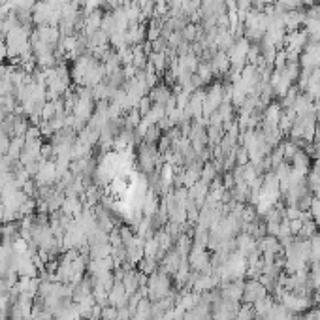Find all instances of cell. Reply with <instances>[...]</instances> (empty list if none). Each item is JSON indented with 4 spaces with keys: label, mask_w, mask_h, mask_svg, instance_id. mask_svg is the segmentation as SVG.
<instances>
[{
    "label": "cell",
    "mask_w": 320,
    "mask_h": 320,
    "mask_svg": "<svg viewBox=\"0 0 320 320\" xmlns=\"http://www.w3.org/2000/svg\"><path fill=\"white\" fill-rule=\"evenodd\" d=\"M145 292H147V297H149L151 302H158V300L169 296V294L174 292V288H172V281H169V275L164 273L162 269H157L155 273L147 277Z\"/></svg>",
    "instance_id": "cell-1"
},
{
    "label": "cell",
    "mask_w": 320,
    "mask_h": 320,
    "mask_svg": "<svg viewBox=\"0 0 320 320\" xmlns=\"http://www.w3.org/2000/svg\"><path fill=\"white\" fill-rule=\"evenodd\" d=\"M268 294H269L268 288H266L260 281L249 279L243 286V297H241V300H243L245 303L252 305V303H256L258 300H262L264 296H268Z\"/></svg>",
    "instance_id": "cell-2"
},
{
    "label": "cell",
    "mask_w": 320,
    "mask_h": 320,
    "mask_svg": "<svg viewBox=\"0 0 320 320\" xmlns=\"http://www.w3.org/2000/svg\"><path fill=\"white\" fill-rule=\"evenodd\" d=\"M243 286L245 283L241 279H233V281H226V283H221V297L222 300H228V302H239L243 297Z\"/></svg>",
    "instance_id": "cell-3"
},
{
    "label": "cell",
    "mask_w": 320,
    "mask_h": 320,
    "mask_svg": "<svg viewBox=\"0 0 320 320\" xmlns=\"http://www.w3.org/2000/svg\"><path fill=\"white\" fill-rule=\"evenodd\" d=\"M256 247L262 254H273V256H281L283 254V245H281L279 238L275 236H262L260 239H256Z\"/></svg>",
    "instance_id": "cell-4"
},
{
    "label": "cell",
    "mask_w": 320,
    "mask_h": 320,
    "mask_svg": "<svg viewBox=\"0 0 320 320\" xmlns=\"http://www.w3.org/2000/svg\"><path fill=\"white\" fill-rule=\"evenodd\" d=\"M305 19H307L305 10H292V12L285 13V15H283V21H285L286 32H294V30H297L302 25H305Z\"/></svg>",
    "instance_id": "cell-5"
},
{
    "label": "cell",
    "mask_w": 320,
    "mask_h": 320,
    "mask_svg": "<svg viewBox=\"0 0 320 320\" xmlns=\"http://www.w3.org/2000/svg\"><path fill=\"white\" fill-rule=\"evenodd\" d=\"M108 303L113 305V307H122V305L128 303V294L121 281H115V285L111 286V290L108 292Z\"/></svg>",
    "instance_id": "cell-6"
},
{
    "label": "cell",
    "mask_w": 320,
    "mask_h": 320,
    "mask_svg": "<svg viewBox=\"0 0 320 320\" xmlns=\"http://www.w3.org/2000/svg\"><path fill=\"white\" fill-rule=\"evenodd\" d=\"M209 64H211V68H213V74H215V76H224V74H228L230 66H232L226 51H217L215 55L211 57Z\"/></svg>",
    "instance_id": "cell-7"
},
{
    "label": "cell",
    "mask_w": 320,
    "mask_h": 320,
    "mask_svg": "<svg viewBox=\"0 0 320 320\" xmlns=\"http://www.w3.org/2000/svg\"><path fill=\"white\" fill-rule=\"evenodd\" d=\"M147 96L151 98L153 104L166 105V104H168V100L174 96V93H172V89L166 87V85H155V87L149 91V94H147Z\"/></svg>",
    "instance_id": "cell-8"
},
{
    "label": "cell",
    "mask_w": 320,
    "mask_h": 320,
    "mask_svg": "<svg viewBox=\"0 0 320 320\" xmlns=\"http://www.w3.org/2000/svg\"><path fill=\"white\" fill-rule=\"evenodd\" d=\"M275 297H271L268 294V296H264L262 300H258L256 303H252V309H254V314L256 318H262V316H268L269 313H271V309L275 307Z\"/></svg>",
    "instance_id": "cell-9"
},
{
    "label": "cell",
    "mask_w": 320,
    "mask_h": 320,
    "mask_svg": "<svg viewBox=\"0 0 320 320\" xmlns=\"http://www.w3.org/2000/svg\"><path fill=\"white\" fill-rule=\"evenodd\" d=\"M316 233H318V226H316V222L313 221V217H307V219H303L302 230H300V233H297L296 238L311 239V238H314Z\"/></svg>",
    "instance_id": "cell-10"
},
{
    "label": "cell",
    "mask_w": 320,
    "mask_h": 320,
    "mask_svg": "<svg viewBox=\"0 0 320 320\" xmlns=\"http://www.w3.org/2000/svg\"><path fill=\"white\" fill-rule=\"evenodd\" d=\"M138 264H140V269H138V271H140V273H143V275H147V277H149V275H153L158 269L157 268V260H155V258H149V256H143V258H141Z\"/></svg>",
    "instance_id": "cell-11"
},
{
    "label": "cell",
    "mask_w": 320,
    "mask_h": 320,
    "mask_svg": "<svg viewBox=\"0 0 320 320\" xmlns=\"http://www.w3.org/2000/svg\"><path fill=\"white\" fill-rule=\"evenodd\" d=\"M254 318H256V314H254L252 305L245 303V305H239V311H238V314H236V318L233 320H254Z\"/></svg>",
    "instance_id": "cell-12"
},
{
    "label": "cell",
    "mask_w": 320,
    "mask_h": 320,
    "mask_svg": "<svg viewBox=\"0 0 320 320\" xmlns=\"http://www.w3.org/2000/svg\"><path fill=\"white\" fill-rule=\"evenodd\" d=\"M100 320H117V307H113V305H105V307H102Z\"/></svg>",
    "instance_id": "cell-13"
},
{
    "label": "cell",
    "mask_w": 320,
    "mask_h": 320,
    "mask_svg": "<svg viewBox=\"0 0 320 320\" xmlns=\"http://www.w3.org/2000/svg\"><path fill=\"white\" fill-rule=\"evenodd\" d=\"M316 122H318L320 126V104H316Z\"/></svg>",
    "instance_id": "cell-14"
}]
</instances>
